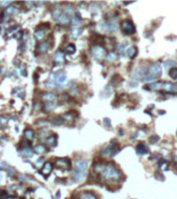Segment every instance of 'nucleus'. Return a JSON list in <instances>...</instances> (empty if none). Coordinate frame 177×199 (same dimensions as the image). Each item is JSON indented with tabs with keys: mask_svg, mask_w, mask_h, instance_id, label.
Wrapping results in <instances>:
<instances>
[{
	"mask_svg": "<svg viewBox=\"0 0 177 199\" xmlns=\"http://www.w3.org/2000/svg\"><path fill=\"white\" fill-rule=\"evenodd\" d=\"M146 89H150V90H159L163 88V82H152L149 83L148 86L145 87Z\"/></svg>",
	"mask_w": 177,
	"mask_h": 199,
	"instance_id": "nucleus-15",
	"label": "nucleus"
},
{
	"mask_svg": "<svg viewBox=\"0 0 177 199\" xmlns=\"http://www.w3.org/2000/svg\"><path fill=\"white\" fill-rule=\"evenodd\" d=\"M136 54H137V48H135V47H129V49H126V55L129 57L133 58Z\"/></svg>",
	"mask_w": 177,
	"mask_h": 199,
	"instance_id": "nucleus-24",
	"label": "nucleus"
},
{
	"mask_svg": "<svg viewBox=\"0 0 177 199\" xmlns=\"http://www.w3.org/2000/svg\"><path fill=\"white\" fill-rule=\"evenodd\" d=\"M124 48H125V44H120V45L118 46V52H119V53H123V51H124Z\"/></svg>",
	"mask_w": 177,
	"mask_h": 199,
	"instance_id": "nucleus-34",
	"label": "nucleus"
},
{
	"mask_svg": "<svg viewBox=\"0 0 177 199\" xmlns=\"http://www.w3.org/2000/svg\"><path fill=\"white\" fill-rule=\"evenodd\" d=\"M169 75H170L171 78L177 79V68H172L169 72Z\"/></svg>",
	"mask_w": 177,
	"mask_h": 199,
	"instance_id": "nucleus-29",
	"label": "nucleus"
},
{
	"mask_svg": "<svg viewBox=\"0 0 177 199\" xmlns=\"http://www.w3.org/2000/svg\"><path fill=\"white\" fill-rule=\"evenodd\" d=\"M78 199H98V197L91 192H83L79 195Z\"/></svg>",
	"mask_w": 177,
	"mask_h": 199,
	"instance_id": "nucleus-16",
	"label": "nucleus"
},
{
	"mask_svg": "<svg viewBox=\"0 0 177 199\" xmlns=\"http://www.w3.org/2000/svg\"><path fill=\"white\" fill-rule=\"evenodd\" d=\"M91 52H92L93 57L96 58L98 60L104 59V58H106V55H107V52H106L105 48L102 46H100V45H96V46L92 47Z\"/></svg>",
	"mask_w": 177,
	"mask_h": 199,
	"instance_id": "nucleus-5",
	"label": "nucleus"
},
{
	"mask_svg": "<svg viewBox=\"0 0 177 199\" xmlns=\"http://www.w3.org/2000/svg\"><path fill=\"white\" fill-rule=\"evenodd\" d=\"M52 170H53V165L51 164L50 162H48V163H45V164H44V166L41 169V172L44 176H48L49 174L52 172Z\"/></svg>",
	"mask_w": 177,
	"mask_h": 199,
	"instance_id": "nucleus-12",
	"label": "nucleus"
},
{
	"mask_svg": "<svg viewBox=\"0 0 177 199\" xmlns=\"http://www.w3.org/2000/svg\"><path fill=\"white\" fill-rule=\"evenodd\" d=\"M81 32H82V30L80 29V28H79V29H78V28H77V29H74V30H73V37H80V34H81Z\"/></svg>",
	"mask_w": 177,
	"mask_h": 199,
	"instance_id": "nucleus-31",
	"label": "nucleus"
},
{
	"mask_svg": "<svg viewBox=\"0 0 177 199\" xmlns=\"http://www.w3.org/2000/svg\"><path fill=\"white\" fill-rule=\"evenodd\" d=\"M54 61L57 64H63L65 62V58H64V53L62 51H58L55 53L54 55Z\"/></svg>",
	"mask_w": 177,
	"mask_h": 199,
	"instance_id": "nucleus-13",
	"label": "nucleus"
},
{
	"mask_svg": "<svg viewBox=\"0 0 177 199\" xmlns=\"http://www.w3.org/2000/svg\"><path fill=\"white\" fill-rule=\"evenodd\" d=\"M65 14L67 15V16H73L74 14H75V9H74L73 6H66L65 7Z\"/></svg>",
	"mask_w": 177,
	"mask_h": 199,
	"instance_id": "nucleus-28",
	"label": "nucleus"
},
{
	"mask_svg": "<svg viewBox=\"0 0 177 199\" xmlns=\"http://www.w3.org/2000/svg\"><path fill=\"white\" fill-rule=\"evenodd\" d=\"M34 151H35L37 153L41 155V153H47V147H46L45 145H43V144H39V145H37V146L34 147Z\"/></svg>",
	"mask_w": 177,
	"mask_h": 199,
	"instance_id": "nucleus-21",
	"label": "nucleus"
},
{
	"mask_svg": "<svg viewBox=\"0 0 177 199\" xmlns=\"http://www.w3.org/2000/svg\"><path fill=\"white\" fill-rule=\"evenodd\" d=\"M20 151H22L23 155L26 156V157H28V158L32 157V155H33V150H32L31 148H29V147H24V148L20 149Z\"/></svg>",
	"mask_w": 177,
	"mask_h": 199,
	"instance_id": "nucleus-22",
	"label": "nucleus"
},
{
	"mask_svg": "<svg viewBox=\"0 0 177 199\" xmlns=\"http://www.w3.org/2000/svg\"><path fill=\"white\" fill-rule=\"evenodd\" d=\"M56 166L58 168H61V169H70L72 167V164H70V161L67 158H59L56 160L55 162Z\"/></svg>",
	"mask_w": 177,
	"mask_h": 199,
	"instance_id": "nucleus-8",
	"label": "nucleus"
},
{
	"mask_svg": "<svg viewBox=\"0 0 177 199\" xmlns=\"http://www.w3.org/2000/svg\"><path fill=\"white\" fill-rule=\"evenodd\" d=\"M52 16L57 23L61 24V25H66V24L70 23V17H68L61 8H59V7H56V8L53 9Z\"/></svg>",
	"mask_w": 177,
	"mask_h": 199,
	"instance_id": "nucleus-4",
	"label": "nucleus"
},
{
	"mask_svg": "<svg viewBox=\"0 0 177 199\" xmlns=\"http://www.w3.org/2000/svg\"><path fill=\"white\" fill-rule=\"evenodd\" d=\"M163 89L166 91H176V86L172 83L169 82H163Z\"/></svg>",
	"mask_w": 177,
	"mask_h": 199,
	"instance_id": "nucleus-17",
	"label": "nucleus"
},
{
	"mask_svg": "<svg viewBox=\"0 0 177 199\" xmlns=\"http://www.w3.org/2000/svg\"><path fill=\"white\" fill-rule=\"evenodd\" d=\"M1 179H2V174L0 173V181H1Z\"/></svg>",
	"mask_w": 177,
	"mask_h": 199,
	"instance_id": "nucleus-41",
	"label": "nucleus"
},
{
	"mask_svg": "<svg viewBox=\"0 0 177 199\" xmlns=\"http://www.w3.org/2000/svg\"><path fill=\"white\" fill-rule=\"evenodd\" d=\"M165 65H166L167 68H172V66H175V62L172 61V60H170V61H167Z\"/></svg>",
	"mask_w": 177,
	"mask_h": 199,
	"instance_id": "nucleus-35",
	"label": "nucleus"
},
{
	"mask_svg": "<svg viewBox=\"0 0 177 199\" xmlns=\"http://www.w3.org/2000/svg\"><path fill=\"white\" fill-rule=\"evenodd\" d=\"M19 12V9L16 6H8L5 9V16L9 17V16H15L17 13Z\"/></svg>",
	"mask_w": 177,
	"mask_h": 199,
	"instance_id": "nucleus-18",
	"label": "nucleus"
},
{
	"mask_svg": "<svg viewBox=\"0 0 177 199\" xmlns=\"http://www.w3.org/2000/svg\"><path fill=\"white\" fill-rule=\"evenodd\" d=\"M157 140H159V137H157V136H153V137L150 138V142H153V143L157 142Z\"/></svg>",
	"mask_w": 177,
	"mask_h": 199,
	"instance_id": "nucleus-37",
	"label": "nucleus"
},
{
	"mask_svg": "<svg viewBox=\"0 0 177 199\" xmlns=\"http://www.w3.org/2000/svg\"><path fill=\"white\" fill-rule=\"evenodd\" d=\"M162 74V66L159 63H153L150 65L149 70L147 72V75H150L155 78H159V75Z\"/></svg>",
	"mask_w": 177,
	"mask_h": 199,
	"instance_id": "nucleus-7",
	"label": "nucleus"
},
{
	"mask_svg": "<svg viewBox=\"0 0 177 199\" xmlns=\"http://www.w3.org/2000/svg\"><path fill=\"white\" fill-rule=\"evenodd\" d=\"M41 98H43L45 102H48V103H51V102H55L57 98V96L53 92H44L41 94Z\"/></svg>",
	"mask_w": 177,
	"mask_h": 199,
	"instance_id": "nucleus-11",
	"label": "nucleus"
},
{
	"mask_svg": "<svg viewBox=\"0 0 177 199\" xmlns=\"http://www.w3.org/2000/svg\"><path fill=\"white\" fill-rule=\"evenodd\" d=\"M66 80V75L63 71H59L57 73H53L50 76L49 80L46 82V86H48L49 88H56V87H60L64 84Z\"/></svg>",
	"mask_w": 177,
	"mask_h": 199,
	"instance_id": "nucleus-3",
	"label": "nucleus"
},
{
	"mask_svg": "<svg viewBox=\"0 0 177 199\" xmlns=\"http://www.w3.org/2000/svg\"><path fill=\"white\" fill-rule=\"evenodd\" d=\"M7 120H8V118H7V117L0 116V124H2V126H5V124H7Z\"/></svg>",
	"mask_w": 177,
	"mask_h": 199,
	"instance_id": "nucleus-33",
	"label": "nucleus"
},
{
	"mask_svg": "<svg viewBox=\"0 0 177 199\" xmlns=\"http://www.w3.org/2000/svg\"><path fill=\"white\" fill-rule=\"evenodd\" d=\"M24 137H25L27 140H32L34 137V131L31 130V129L25 130V132H24Z\"/></svg>",
	"mask_w": 177,
	"mask_h": 199,
	"instance_id": "nucleus-20",
	"label": "nucleus"
},
{
	"mask_svg": "<svg viewBox=\"0 0 177 199\" xmlns=\"http://www.w3.org/2000/svg\"><path fill=\"white\" fill-rule=\"evenodd\" d=\"M44 162V158H41V159H39V161H37V165H39V164H41V163Z\"/></svg>",
	"mask_w": 177,
	"mask_h": 199,
	"instance_id": "nucleus-39",
	"label": "nucleus"
},
{
	"mask_svg": "<svg viewBox=\"0 0 177 199\" xmlns=\"http://www.w3.org/2000/svg\"><path fill=\"white\" fill-rule=\"evenodd\" d=\"M11 3V1H2V2H0V6H6L7 8V6H8Z\"/></svg>",
	"mask_w": 177,
	"mask_h": 199,
	"instance_id": "nucleus-36",
	"label": "nucleus"
},
{
	"mask_svg": "<svg viewBox=\"0 0 177 199\" xmlns=\"http://www.w3.org/2000/svg\"><path fill=\"white\" fill-rule=\"evenodd\" d=\"M34 35H35V37H37L39 41H43L44 39H45L46 34H45V31L41 29H37V31H35V33H34Z\"/></svg>",
	"mask_w": 177,
	"mask_h": 199,
	"instance_id": "nucleus-23",
	"label": "nucleus"
},
{
	"mask_svg": "<svg viewBox=\"0 0 177 199\" xmlns=\"http://www.w3.org/2000/svg\"><path fill=\"white\" fill-rule=\"evenodd\" d=\"M65 51L67 53H70V54H73V53H75V51H76L75 45H73V44H70V45H68V46L65 48Z\"/></svg>",
	"mask_w": 177,
	"mask_h": 199,
	"instance_id": "nucleus-27",
	"label": "nucleus"
},
{
	"mask_svg": "<svg viewBox=\"0 0 177 199\" xmlns=\"http://www.w3.org/2000/svg\"><path fill=\"white\" fill-rule=\"evenodd\" d=\"M117 150H118V146L111 144L106 147V148H104V150H102V155H104V156L106 157H112L117 153Z\"/></svg>",
	"mask_w": 177,
	"mask_h": 199,
	"instance_id": "nucleus-9",
	"label": "nucleus"
},
{
	"mask_svg": "<svg viewBox=\"0 0 177 199\" xmlns=\"http://www.w3.org/2000/svg\"><path fill=\"white\" fill-rule=\"evenodd\" d=\"M88 168V161L85 159H80L76 162L75 170H74L73 177L76 181H82L85 179Z\"/></svg>",
	"mask_w": 177,
	"mask_h": 199,
	"instance_id": "nucleus-2",
	"label": "nucleus"
},
{
	"mask_svg": "<svg viewBox=\"0 0 177 199\" xmlns=\"http://www.w3.org/2000/svg\"><path fill=\"white\" fill-rule=\"evenodd\" d=\"M46 143L49 147H54L57 144V136L56 135H49V137L46 139Z\"/></svg>",
	"mask_w": 177,
	"mask_h": 199,
	"instance_id": "nucleus-14",
	"label": "nucleus"
},
{
	"mask_svg": "<svg viewBox=\"0 0 177 199\" xmlns=\"http://www.w3.org/2000/svg\"><path fill=\"white\" fill-rule=\"evenodd\" d=\"M136 149H137V151H138L139 153H141V155H145V153H148L147 146H146L144 143H139V144L137 145Z\"/></svg>",
	"mask_w": 177,
	"mask_h": 199,
	"instance_id": "nucleus-19",
	"label": "nucleus"
},
{
	"mask_svg": "<svg viewBox=\"0 0 177 199\" xmlns=\"http://www.w3.org/2000/svg\"><path fill=\"white\" fill-rule=\"evenodd\" d=\"M56 106H57L56 102H51V103H47V104H46L45 108H46V110H47V111H50V110L54 109Z\"/></svg>",
	"mask_w": 177,
	"mask_h": 199,
	"instance_id": "nucleus-26",
	"label": "nucleus"
},
{
	"mask_svg": "<svg viewBox=\"0 0 177 199\" xmlns=\"http://www.w3.org/2000/svg\"><path fill=\"white\" fill-rule=\"evenodd\" d=\"M62 119H63V120H66V121H73L74 116L72 113H66V114H64L63 116H62Z\"/></svg>",
	"mask_w": 177,
	"mask_h": 199,
	"instance_id": "nucleus-30",
	"label": "nucleus"
},
{
	"mask_svg": "<svg viewBox=\"0 0 177 199\" xmlns=\"http://www.w3.org/2000/svg\"><path fill=\"white\" fill-rule=\"evenodd\" d=\"M50 44L49 41H39L37 46V50L39 54H45L46 52H48V50L50 49Z\"/></svg>",
	"mask_w": 177,
	"mask_h": 199,
	"instance_id": "nucleus-10",
	"label": "nucleus"
},
{
	"mask_svg": "<svg viewBox=\"0 0 177 199\" xmlns=\"http://www.w3.org/2000/svg\"><path fill=\"white\" fill-rule=\"evenodd\" d=\"M117 59V55H116V53L115 52H111V53H109L108 54V56H107V60L108 61H115V60Z\"/></svg>",
	"mask_w": 177,
	"mask_h": 199,
	"instance_id": "nucleus-25",
	"label": "nucleus"
},
{
	"mask_svg": "<svg viewBox=\"0 0 177 199\" xmlns=\"http://www.w3.org/2000/svg\"><path fill=\"white\" fill-rule=\"evenodd\" d=\"M100 176L102 179H104L106 181H118L121 177L120 171L114 166L113 164H105V167L103 171L100 172Z\"/></svg>",
	"mask_w": 177,
	"mask_h": 199,
	"instance_id": "nucleus-1",
	"label": "nucleus"
},
{
	"mask_svg": "<svg viewBox=\"0 0 177 199\" xmlns=\"http://www.w3.org/2000/svg\"><path fill=\"white\" fill-rule=\"evenodd\" d=\"M25 4H26V5H28V6H33L34 3H33V2H25Z\"/></svg>",
	"mask_w": 177,
	"mask_h": 199,
	"instance_id": "nucleus-38",
	"label": "nucleus"
},
{
	"mask_svg": "<svg viewBox=\"0 0 177 199\" xmlns=\"http://www.w3.org/2000/svg\"><path fill=\"white\" fill-rule=\"evenodd\" d=\"M5 199H15V198H14V197H6Z\"/></svg>",
	"mask_w": 177,
	"mask_h": 199,
	"instance_id": "nucleus-40",
	"label": "nucleus"
},
{
	"mask_svg": "<svg viewBox=\"0 0 177 199\" xmlns=\"http://www.w3.org/2000/svg\"><path fill=\"white\" fill-rule=\"evenodd\" d=\"M63 119H62V117H58V118H54L53 119V122H54L55 124H63Z\"/></svg>",
	"mask_w": 177,
	"mask_h": 199,
	"instance_id": "nucleus-32",
	"label": "nucleus"
},
{
	"mask_svg": "<svg viewBox=\"0 0 177 199\" xmlns=\"http://www.w3.org/2000/svg\"><path fill=\"white\" fill-rule=\"evenodd\" d=\"M121 30L124 34H133L136 31V28H135V25L133 24V22H131L129 20H124L121 22Z\"/></svg>",
	"mask_w": 177,
	"mask_h": 199,
	"instance_id": "nucleus-6",
	"label": "nucleus"
}]
</instances>
